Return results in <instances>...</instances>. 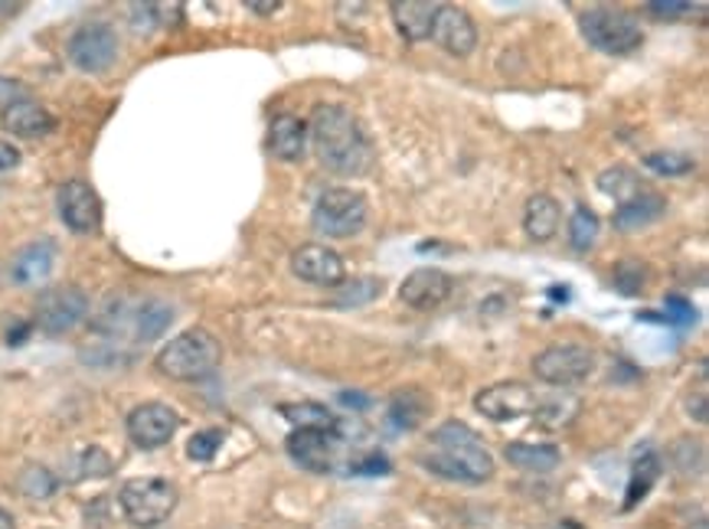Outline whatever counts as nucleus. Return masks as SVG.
<instances>
[{"instance_id":"nucleus-32","label":"nucleus","mask_w":709,"mask_h":529,"mask_svg":"<svg viewBox=\"0 0 709 529\" xmlns=\"http://www.w3.org/2000/svg\"><path fill=\"white\" fill-rule=\"evenodd\" d=\"M598 187H602L608 197H615L618 203H625V200H631L635 193H641V184H638L635 174L625 171V167H612V171H605V174L598 177Z\"/></svg>"},{"instance_id":"nucleus-2","label":"nucleus","mask_w":709,"mask_h":529,"mask_svg":"<svg viewBox=\"0 0 709 529\" xmlns=\"http://www.w3.org/2000/svg\"><path fill=\"white\" fill-rule=\"evenodd\" d=\"M432 445L439 451L419 458V465L426 471H432L445 481H458V484H484L493 478L490 451L480 445V438L465 422H442L432 432Z\"/></svg>"},{"instance_id":"nucleus-39","label":"nucleus","mask_w":709,"mask_h":529,"mask_svg":"<svg viewBox=\"0 0 709 529\" xmlns=\"http://www.w3.org/2000/svg\"><path fill=\"white\" fill-rule=\"evenodd\" d=\"M648 10L658 16V20H677V16H687L694 13V3H677V0H651Z\"/></svg>"},{"instance_id":"nucleus-15","label":"nucleus","mask_w":709,"mask_h":529,"mask_svg":"<svg viewBox=\"0 0 709 529\" xmlns=\"http://www.w3.org/2000/svg\"><path fill=\"white\" fill-rule=\"evenodd\" d=\"M432 39L449 52V56H472L474 46H477V26H474L472 13L462 10V7H452V3H442L439 7V16H435V26H432Z\"/></svg>"},{"instance_id":"nucleus-1","label":"nucleus","mask_w":709,"mask_h":529,"mask_svg":"<svg viewBox=\"0 0 709 529\" xmlns=\"http://www.w3.org/2000/svg\"><path fill=\"white\" fill-rule=\"evenodd\" d=\"M311 144L317 161L337 177H367L376 164L360 118L347 105H317L311 115Z\"/></svg>"},{"instance_id":"nucleus-38","label":"nucleus","mask_w":709,"mask_h":529,"mask_svg":"<svg viewBox=\"0 0 709 529\" xmlns=\"http://www.w3.org/2000/svg\"><path fill=\"white\" fill-rule=\"evenodd\" d=\"M112 458H108V451H102V448H85L82 451V458H79V474L82 478H105V474H112Z\"/></svg>"},{"instance_id":"nucleus-16","label":"nucleus","mask_w":709,"mask_h":529,"mask_svg":"<svg viewBox=\"0 0 709 529\" xmlns=\"http://www.w3.org/2000/svg\"><path fill=\"white\" fill-rule=\"evenodd\" d=\"M449 294H452V278L442 268H419L399 287V301L412 310H432L445 304Z\"/></svg>"},{"instance_id":"nucleus-10","label":"nucleus","mask_w":709,"mask_h":529,"mask_svg":"<svg viewBox=\"0 0 709 529\" xmlns=\"http://www.w3.org/2000/svg\"><path fill=\"white\" fill-rule=\"evenodd\" d=\"M539 392L526 383H493L487 389H480L474 396V409L490 419V422H513V419H523L530 412H536L539 405Z\"/></svg>"},{"instance_id":"nucleus-29","label":"nucleus","mask_w":709,"mask_h":529,"mask_svg":"<svg viewBox=\"0 0 709 529\" xmlns=\"http://www.w3.org/2000/svg\"><path fill=\"white\" fill-rule=\"evenodd\" d=\"M281 415L294 428H334V412L321 402H288L281 405Z\"/></svg>"},{"instance_id":"nucleus-37","label":"nucleus","mask_w":709,"mask_h":529,"mask_svg":"<svg viewBox=\"0 0 709 529\" xmlns=\"http://www.w3.org/2000/svg\"><path fill=\"white\" fill-rule=\"evenodd\" d=\"M664 314H667V320L674 327H694L697 324V307L687 297H681V294H667L664 297Z\"/></svg>"},{"instance_id":"nucleus-34","label":"nucleus","mask_w":709,"mask_h":529,"mask_svg":"<svg viewBox=\"0 0 709 529\" xmlns=\"http://www.w3.org/2000/svg\"><path fill=\"white\" fill-rule=\"evenodd\" d=\"M667 458H671V465H674L684 478H694V474L704 471V445L694 442V438L677 442V448H671Z\"/></svg>"},{"instance_id":"nucleus-44","label":"nucleus","mask_w":709,"mask_h":529,"mask_svg":"<svg viewBox=\"0 0 709 529\" xmlns=\"http://www.w3.org/2000/svg\"><path fill=\"white\" fill-rule=\"evenodd\" d=\"M687 412L697 419V422H707V396L700 392L697 399H690V405H687Z\"/></svg>"},{"instance_id":"nucleus-21","label":"nucleus","mask_w":709,"mask_h":529,"mask_svg":"<svg viewBox=\"0 0 709 529\" xmlns=\"http://www.w3.org/2000/svg\"><path fill=\"white\" fill-rule=\"evenodd\" d=\"M174 320V307L158 301V297H144L138 304H131V317H128V333L138 343H151L158 340Z\"/></svg>"},{"instance_id":"nucleus-23","label":"nucleus","mask_w":709,"mask_h":529,"mask_svg":"<svg viewBox=\"0 0 709 529\" xmlns=\"http://www.w3.org/2000/svg\"><path fill=\"white\" fill-rule=\"evenodd\" d=\"M503 458H507L513 468L526 471V474H549V471H556V468H559V461H562V451H559L556 445L510 442V445L503 448Z\"/></svg>"},{"instance_id":"nucleus-27","label":"nucleus","mask_w":709,"mask_h":529,"mask_svg":"<svg viewBox=\"0 0 709 529\" xmlns=\"http://www.w3.org/2000/svg\"><path fill=\"white\" fill-rule=\"evenodd\" d=\"M426 412H429V399L419 389H406L390 399V422L396 428H406V432L416 428L426 419Z\"/></svg>"},{"instance_id":"nucleus-14","label":"nucleus","mask_w":709,"mask_h":529,"mask_svg":"<svg viewBox=\"0 0 709 529\" xmlns=\"http://www.w3.org/2000/svg\"><path fill=\"white\" fill-rule=\"evenodd\" d=\"M291 271L307 281V284H317V287H337L347 281V268H344V259L327 249V246H301L294 249L291 256Z\"/></svg>"},{"instance_id":"nucleus-7","label":"nucleus","mask_w":709,"mask_h":529,"mask_svg":"<svg viewBox=\"0 0 709 529\" xmlns=\"http://www.w3.org/2000/svg\"><path fill=\"white\" fill-rule=\"evenodd\" d=\"M85 314H89V294L79 284H53L36 297V307H33L36 327L53 337L79 327Z\"/></svg>"},{"instance_id":"nucleus-24","label":"nucleus","mask_w":709,"mask_h":529,"mask_svg":"<svg viewBox=\"0 0 709 529\" xmlns=\"http://www.w3.org/2000/svg\"><path fill=\"white\" fill-rule=\"evenodd\" d=\"M53 262H56V246L49 239H39V243H30L26 249H20L10 274L16 284H36L53 271Z\"/></svg>"},{"instance_id":"nucleus-36","label":"nucleus","mask_w":709,"mask_h":529,"mask_svg":"<svg viewBox=\"0 0 709 529\" xmlns=\"http://www.w3.org/2000/svg\"><path fill=\"white\" fill-rule=\"evenodd\" d=\"M223 442H226V432H223V428H204V432H197V435L187 442V455H190L194 461H213L217 451L223 448Z\"/></svg>"},{"instance_id":"nucleus-43","label":"nucleus","mask_w":709,"mask_h":529,"mask_svg":"<svg viewBox=\"0 0 709 529\" xmlns=\"http://www.w3.org/2000/svg\"><path fill=\"white\" fill-rule=\"evenodd\" d=\"M340 402H344L347 409H357V412L370 409V399H367V396H360V392H340Z\"/></svg>"},{"instance_id":"nucleus-30","label":"nucleus","mask_w":709,"mask_h":529,"mask_svg":"<svg viewBox=\"0 0 709 529\" xmlns=\"http://www.w3.org/2000/svg\"><path fill=\"white\" fill-rule=\"evenodd\" d=\"M16 487H20V494L30 497V501H46V497L56 494L59 481H56V474H53L49 468H43V465H30V468L20 471Z\"/></svg>"},{"instance_id":"nucleus-18","label":"nucleus","mask_w":709,"mask_h":529,"mask_svg":"<svg viewBox=\"0 0 709 529\" xmlns=\"http://www.w3.org/2000/svg\"><path fill=\"white\" fill-rule=\"evenodd\" d=\"M0 125L16 138H43L56 128V118L33 98H20L7 108H0Z\"/></svg>"},{"instance_id":"nucleus-33","label":"nucleus","mask_w":709,"mask_h":529,"mask_svg":"<svg viewBox=\"0 0 709 529\" xmlns=\"http://www.w3.org/2000/svg\"><path fill=\"white\" fill-rule=\"evenodd\" d=\"M612 274H615V278H612V281H615V287H618L621 294H628V297L641 294V291H644V284H648V264L635 262V259H625V262H618Z\"/></svg>"},{"instance_id":"nucleus-46","label":"nucleus","mask_w":709,"mask_h":529,"mask_svg":"<svg viewBox=\"0 0 709 529\" xmlns=\"http://www.w3.org/2000/svg\"><path fill=\"white\" fill-rule=\"evenodd\" d=\"M23 10V3L16 0V3H0V16H16Z\"/></svg>"},{"instance_id":"nucleus-40","label":"nucleus","mask_w":709,"mask_h":529,"mask_svg":"<svg viewBox=\"0 0 709 529\" xmlns=\"http://www.w3.org/2000/svg\"><path fill=\"white\" fill-rule=\"evenodd\" d=\"M20 98H26V85L16 82V79H3L0 75V108H7V105H13Z\"/></svg>"},{"instance_id":"nucleus-25","label":"nucleus","mask_w":709,"mask_h":529,"mask_svg":"<svg viewBox=\"0 0 709 529\" xmlns=\"http://www.w3.org/2000/svg\"><path fill=\"white\" fill-rule=\"evenodd\" d=\"M658 478H661V458H658L651 448H644V451L635 458V468H631V481H628V494H625L621 514H631V510L651 494V487L658 484Z\"/></svg>"},{"instance_id":"nucleus-42","label":"nucleus","mask_w":709,"mask_h":529,"mask_svg":"<svg viewBox=\"0 0 709 529\" xmlns=\"http://www.w3.org/2000/svg\"><path fill=\"white\" fill-rule=\"evenodd\" d=\"M20 167V151L7 141H0V177Z\"/></svg>"},{"instance_id":"nucleus-47","label":"nucleus","mask_w":709,"mask_h":529,"mask_svg":"<svg viewBox=\"0 0 709 529\" xmlns=\"http://www.w3.org/2000/svg\"><path fill=\"white\" fill-rule=\"evenodd\" d=\"M0 529H16V524H13V517L0 507Z\"/></svg>"},{"instance_id":"nucleus-13","label":"nucleus","mask_w":709,"mask_h":529,"mask_svg":"<svg viewBox=\"0 0 709 529\" xmlns=\"http://www.w3.org/2000/svg\"><path fill=\"white\" fill-rule=\"evenodd\" d=\"M340 438L327 428H294L284 442V451L314 474H327L334 468V455H337Z\"/></svg>"},{"instance_id":"nucleus-4","label":"nucleus","mask_w":709,"mask_h":529,"mask_svg":"<svg viewBox=\"0 0 709 529\" xmlns=\"http://www.w3.org/2000/svg\"><path fill=\"white\" fill-rule=\"evenodd\" d=\"M579 30L598 52L625 56L635 52L644 43L641 20L625 7H585L579 13Z\"/></svg>"},{"instance_id":"nucleus-9","label":"nucleus","mask_w":709,"mask_h":529,"mask_svg":"<svg viewBox=\"0 0 709 529\" xmlns=\"http://www.w3.org/2000/svg\"><path fill=\"white\" fill-rule=\"evenodd\" d=\"M118 59V36L108 23L102 20H89L82 23L72 36H69V62L79 72H105L112 69Z\"/></svg>"},{"instance_id":"nucleus-19","label":"nucleus","mask_w":709,"mask_h":529,"mask_svg":"<svg viewBox=\"0 0 709 529\" xmlns=\"http://www.w3.org/2000/svg\"><path fill=\"white\" fill-rule=\"evenodd\" d=\"M664 210H667V203H664L661 193L641 190V193H635L631 200L618 203L612 220H615V230H618V233H638V230L658 223V220L664 216Z\"/></svg>"},{"instance_id":"nucleus-41","label":"nucleus","mask_w":709,"mask_h":529,"mask_svg":"<svg viewBox=\"0 0 709 529\" xmlns=\"http://www.w3.org/2000/svg\"><path fill=\"white\" fill-rule=\"evenodd\" d=\"M350 474H390V461L383 455H370L363 465L350 468Z\"/></svg>"},{"instance_id":"nucleus-35","label":"nucleus","mask_w":709,"mask_h":529,"mask_svg":"<svg viewBox=\"0 0 709 529\" xmlns=\"http://www.w3.org/2000/svg\"><path fill=\"white\" fill-rule=\"evenodd\" d=\"M644 167L661 174V177H684L690 174L697 164L687 157V154H677V151H658V154H648L644 157Z\"/></svg>"},{"instance_id":"nucleus-22","label":"nucleus","mask_w":709,"mask_h":529,"mask_svg":"<svg viewBox=\"0 0 709 529\" xmlns=\"http://www.w3.org/2000/svg\"><path fill=\"white\" fill-rule=\"evenodd\" d=\"M559 223H562V210L549 193H536V197L526 200L523 230H526V236L533 243H549L559 233Z\"/></svg>"},{"instance_id":"nucleus-8","label":"nucleus","mask_w":709,"mask_h":529,"mask_svg":"<svg viewBox=\"0 0 709 529\" xmlns=\"http://www.w3.org/2000/svg\"><path fill=\"white\" fill-rule=\"evenodd\" d=\"M595 369V353L585 343H553L533 360V376L546 386H576Z\"/></svg>"},{"instance_id":"nucleus-31","label":"nucleus","mask_w":709,"mask_h":529,"mask_svg":"<svg viewBox=\"0 0 709 529\" xmlns=\"http://www.w3.org/2000/svg\"><path fill=\"white\" fill-rule=\"evenodd\" d=\"M598 239V216L589 207H576V213L569 216V246L576 252H589Z\"/></svg>"},{"instance_id":"nucleus-6","label":"nucleus","mask_w":709,"mask_h":529,"mask_svg":"<svg viewBox=\"0 0 709 529\" xmlns=\"http://www.w3.org/2000/svg\"><path fill=\"white\" fill-rule=\"evenodd\" d=\"M118 504L131 527L154 529L177 510V487L164 478H135L118 491Z\"/></svg>"},{"instance_id":"nucleus-5","label":"nucleus","mask_w":709,"mask_h":529,"mask_svg":"<svg viewBox=\"0 0 709 529\" xmlns=\"http://www.w3.org/2000/svg\"><path fill=\"white\" fill-rule=\"evenodd\" d=\"M367 197L350 187H330L317 197L311 210V223L327 239H353L367 226Z\"/></svg>"},{"instance_id":"nucleus-17","label":"nucleus","mask_w":709,"mask_h":529,"mask_svg":"<svg viewBox=\"0 0 709 529\" xmlns=\"http://www.w3.org/2000/svg\"><path fill=\"white\" fill-rule=\"evenodd\" d=\"M439 7L442 3H429V0H393L390 13H393V23H396V30H399L403 39L422 43V39H432V26H435V16H439Z\"/></svg>"},{"instance_id":"nucleus-3","label":"nucleus","mask_w":709,"mask_h":529,"mask_svg":"<svg viewBox=\"0 0 709 529\" xmlns=\"http://www.w3.org/2000/svg\"><path fill=\"white\" fill-rule=\"evenodd\" d=\"M220 360H223V343L210 330L194 327V330L177 333L171 343H164L154 366L167 379L197 383V379H207L210 373H217Z\"/></svg>"},{"instance_id":"nucleus-26","label":"nucleus","mask_w":709,"mask_h":529,"mask_svg":"<svg viewBox=\"0 0 709 529\" xmlns=\"http://www.w3.org/2000/svg\"><path fill=\"white\" fill-rule=\"evenodd\" d=\"M582 409V399L579 396H549V399H539L536 405V425L546 428V432H562L576 422Z\"/></svg>"},{"instance_id":"nucleus-11","label":"nucleus","mask_w":709,"mask_h":529,"mask_svg":"<svg viewBox=\"0 0 709 529\" xmlns=\"http://www.w3.org/2000/svg\"><path fill=\"white\" fill-rule=\"evenodd\" d=\"M56 210H59V220L66 223V230H72L79 236H92L102 230V200H98L95 187L85 180H66L56 190Z\"/></svg>"},{"instance_id":"nucleus-20","label":"nucleus","mask_w":709,"mask_h":529,"mask_svg":"<svg viewBox=\"0 0 709 529\" xmlns=\"http://www.w3.org/2000/svg\"><path fill=\"white\" fill-rule=\"evenodd\" d=\"M268 151L278 161H301L307 151V125L294 115H275L268 125Z\"/></svg>"},{"instance_id":"nucleus-12","label":"nucleus","mask_w":709,"mask_h":529,"mask_svg":"<svg viewBox=\"0 0 709 529\" xmlns=\"http://www.w3.org/2000/svg\"><path fill=\"white\" fill-rule=\"evenodd\" d=\"M125 428H128V438H131L138 448L154 451V448H164V445L174 438V432L181 428V419H177V412H174L171 405H164V402H144V405H138V409H131Z\"/></svg>"},{"instance_id":"nucleus-45","label":"nucleus","mask_w":709,"mask_h":529,"mask_svg":"<svg viewBox=\"0 0 709 529\" xmlns=\"http://www.w3.org/2000/svg\"><path fill=\"white\" fill-rule=\"evenodd\" d=\"M245 7L255 10V13H261V16H268V13H275L281 3H278V0H265V3H258V0H245Z\"/></svg>"},{"instance_id":"nucleus-28","label":"nucleus","mask_w":709,"mask_h":529,"mask_svg":"<svg viewBox=\"0 0 709 529\" xmlns=\"http://www.w3.org/2000/svg\"><path fill=\"white\" fill-rule=\"evenodd\" d=\"M383 291V281L373 278V274H357L353 281H344L337 284V294H334V307H363L370 301H376Z\"/></svg>"}]
</instances>
